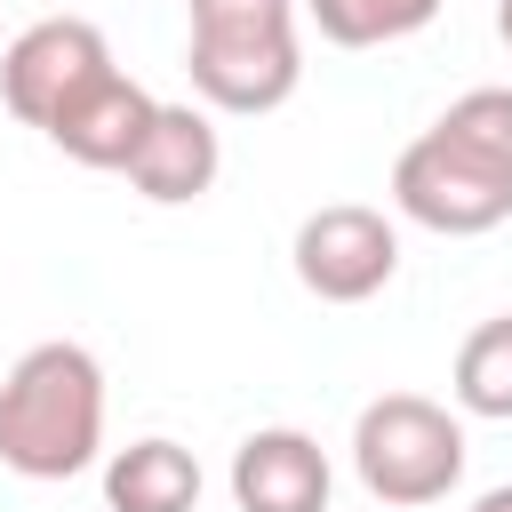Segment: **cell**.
<instances>
[{
    "instance_id": "3957f363",
    "label": "cell",
    "mask_w": 512,
    "mask_h": 512,
    "mask_svg": "<svg viewBox=\"0 0 512 512\" xmlns=\"http://www.w3.org/2000/svg\"><path fill=\"white\" fill-rule=\"evenodd\" d=\"M392 208L424 232H448V240H472V232H496L512 216V168L448 144L440 128H424L400 160H392Z\"/></svg>"
},
{
    "instance_id": "8992f818",
    "label": "cell",
    "mask_w": 512,
    "mask_h": 512,
    "mask_svg": "<svg viewBox=\"0 0 512 512\" xmlns=\"http://www.w3.org/2000/svg\"><path fill=\"white\" fill-rule=\"evenodd\" d=\"M336 472L328 448L296 424H264L232 448V504L240 512H328Z\"/></svg>"
},
{
    "instance_id": "5bb4252c",
    "label": "cell",
    "mask_w": 512,
    "mask_h": 512,
    "mask_svg": "<svg viewBox=\"0 0 512 512\" xmlns=\"http://www.w3.org/2000/svg\"><path fill=\"white\" fill-rule=\"evenodd\" d=\"M472 512H512V480H504V488H488V496H480Z\"/></svg>"
},
{
    "instance_id": "52a82bcc",
    "label": "cell",
    "mask_w": 512,
    "mask_h": 512,
    "mask_svg": "<svg viewBox=\"0 0 512 512\" xmlns=\"http://www.w3.org/2000/svg\"><path fill=\"white\" fill-rule=\"evenodd\" d=\"M216 176H224V136L208 120V104H160L136 160H128V184L152 208H184V200L216 192Z\"/></svg>"
},
{
    "instance_id": "7c38bea8",
    "label": "cell",
    "mask_w": 512,
    "mask_h": 512,
    "mask_svg": "<svg viewBox=\"0 0 512 512\" xmlns=\"http://www.w3.org/2000/svg\"><path fill=\"white\" fill-rule=\"evenodd\" d=\"M432 128H440L448 144H464V152H480V160L512 168V88H464Z\"/></svg>"
},
{
    "instance_id": "7a4b0ae2",
    "label": "cell",
    "mask_w": 512,
    "mask_h": 512,
    "mask_svg": "<svg viewBox=\"0 0 512 512\" xmlns=\"http://www.w3.org/2000/svg\"><path fill=\"white\" fill-rule=\"evenodd\" d=\"M352 472L376 504H440L464 480V424L424 392H384L352 416Z\"/></svg>"
},
{
    "instance_id": "9c48e42d",
    "label": "cell",
    "mask_w": 512,
    "mask_h": 512,
    "mask_svg": "<svg viewBox=\"0 0 512 512\" xmlns=\"http://www.w3.org/2000/svg\"><path fill=\"white\" fill-rule=\"evenodd\" d=\"M104 504L112 512H192L200 504V456L168 432L128 440L104 456Z\"/></svg>"
},
{
    "instance_id": "6da1fadb",
    "label": "cell",
    "mask_w": 512,
    "mask_h": 512,
    "mask_svg": "<svg viewBox=\"0 0 512 512\" xmlns=\"http://www.w3.org/2000/svg\"><path fill=\"white\" fill-rule=\"evenodd\" d=\"M104 448V368L88 344L48 336L0 376V464L16 480H72Z\"/></svg>"
},
{
    "instance_id": "5b68a950",
    "label": "cell",
    "mask_w": 512,
    "mask_h": 512,
    "mask_svg": "<svg viewBox=\"0 0 512 512\" xmlns=\"http://www.w3.org/2000/svg\"><path fill=\"white\" fill-rule=\"evenodd\" d=\"M104 72H112V40H104L88 16H40V24H24V32L0 48V104H8L24 128L48 136V120H56L80 88H96Z\"/></svg>"
},
{
    "instance_id": "8fae6325",
    "label": "cell",
    "mask_w": 512,
    "mask_h": 512,
    "mask_svg": "<svg viewBox=\"0 0 512 512\" xmlns=\"http://www.w3.org/2000/svg\"><path fill=\"white\" fill-rule=\"evenodd\" d=\"M328 48H392L440 16V0H296Z\"/></svg>"
},
{
    "instance_id": "9a60e30c",
    "label": "cell",
    "mask_w": 512,
    "mask_h": 512,
    "mask_svg": "<svg viewBox=\"0 0 512 512\" xmlns=\"http://www.w3.org/2000/svg\"><path fill=\"white\" fill-rule=\"evenodd\" d=\"M496 32H504V48H512V0H496Z\"/></svg>"
},
{
    "instance_id": "277c9868",
    "label": "cell",
    "mask_w": 512,
    "mask_h": 512,
    "mask_svg": "<svg viewBox=\"0 0 512 512\" xmlns=\"http://www.w3.org/2000/svg\"><path fill=\"white\" fill-rule=\"evenodd\" d=\"M288 264H296L304 296H320V304H368L400 272V224L384 208H368V200H328V208H312L296 224Z\"/></svg>"
},
{
    "instance_id": "30bf717a",
    "label": "cell",
    "mask_w": 512,
    "mask_h": 512,
    "mask_svg": "<svg viewBox=\"0 0 512 512\" xmlns=\"http://www.w3.org/2000/svg\"><path fill=\"white\" fill-rule=\"evenodd\" d=\"M448 392L464 416H488V424H512V312L480 320L464 344H456V368H448Z\"/></svg>"
},
{
    "instance_id": "4fadbf2b",
    "label": "cell",
    "mask_w": 512,
    "mask_h": 512,
    "mask_svg": "<svg viewBox=\"0 0 512 512\" xmlns=\"http://www.w3.org/2000/svg\"><path fill=\"white\" fill-rule=\"evenodd\" d=\"M200 40H264V32H296V0H184Z\"/></svg>"
},
{
    "instance_id": "ba28073f",
    "label": "cell",
    "mask_w": 512,
    "mask_h": 512,
    "mask_svg": "<svg viewBox=\"0 0 512 512\" xmlns=\"http://www.w3.org/2000/svg\"><path fill=\"white\" fill-rule=\"evenodd\" d=\"M152 112H160V96L112 64L96 88H80V96L48 120V144H56L64 160H80V168H120V176H128V160H136Z\"/></svg>"
}]
</instances>
